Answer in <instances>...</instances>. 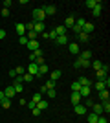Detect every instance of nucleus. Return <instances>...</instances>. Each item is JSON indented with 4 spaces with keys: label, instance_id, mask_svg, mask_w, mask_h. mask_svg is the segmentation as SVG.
Returning a JSON list of instances; mask_svg holds the SVG:
<instances>
[{
    "label": "nucleus",
    "instance_id": "f257e3e1",
    "mask_svg": "<svg viewBox=\"0 0 110 123\" xmlns=\"http://www.w3.org/2000/svg\"><path fill=\"white\" fill-rule=\"evenodd\" d=\"M33 18H35L37 22H44V20H46V13L42 11V7H37V9H33Z\"/></svg>",
    "mask_w": 110,
    "mask_h": 123
},
{
    "label": "nucleus",
    "instance_id": "f03ea898",
    "mask_svg": "<svg viewBox=\"0 0 110 123\" xmlns=\"http://www.w3.org/2000/svg\"><path fill=\"white\" fill-rule=\"evenodd\" d=\"M90 64H92V62L86 61V59H83V57H77V61L73 62V66H75V68H88Z\"/></svg>",
    "mask_w": 110,
    "mask_h": 123
},
{
    "label": "nucleus",
    "instance_id": "7ed1b4c3",
    "mask_svg": "<svg viewBox=\"0 0 110 123\" xmlns=\"http://www.w3.org/2000/svg\"><path fill=\"white\" fill-rule=\"evenodd\" d=\"M28 74H29V75H39V64H37V62H31V64H29V66H28Z\"/></svg>",
    "mask_w": 110,
    "mask_h": 123
},
{
    "label": "nucleus",
    "instance_id": "20e7f679",
    "mask_svg": "<svg viewBox=\"0 0 110 123\" xmlns=\"http://www.w3.org/2000/svg\"><path fill=\"white\" fill-rule=\"evenodd\" d=\"M33 31H35L37 35L44 33V22H33Z\"/></svg>",
    "mask_w": 110,
    "mask_h": 123
},
{
    "label": "nucleus",
    "instance_id": "39448f33",
    "mask_svg": "<svg viewBox=\"0 0 110 123\" xmlns=\"http://www.w3.org/2000/svg\"><path fill=\"white\" fill-rule=\"evenodd\" d=\"M68 51L73 53V55H77L79 53V44L77 42H68Z\"/></svg>",
    "mask_w": 110,
    "mask_h": 123
},
{
    "label": "nucleus",
    "instance_id": "423d86ee",
    "mask_svg": "<svg viewBox=\"0 0 110 123\" xmlns=\"http://www.w3.org/2000/svg\"><path fill=\"white\" fill-rule=\"evenodd\" d=\"M55 42L61 44V46H68V35H59L57 39H55Z\"/></svg>",
    "mask_w": 110,
    "mask_h": 123
},
{
    "label": "nucleus",
    "instance_id": "0eeeda50",
    "mask_svg": "<svg viewBox=\"0 0 110 123\" xmlns=\"http://www.w3.org/2000/svg\"><path fill=\"white\" fill-rule=\"evenodd\" d=\"M73 110H75V114H79V116H84V114H86V107H84V105H81V103H79V105H75V107H73Z\"/></svg>",
    "mask_w": 110,
    "mask_h": 123
},
{
    "label": "nucleus",
    "instance_id": "6e6552de",
    "mask_svg": "<svg viewBox=\"0 0 110 123\" xmlns=\"http://www.w3.org/2000/svg\"><path fill=\"white\" fill-rule=\"evenodd\" d=\"M42 11H44L46 15H55V11H57V7L50 4V6H44V7H42Z\"/></svg>",
    "mask_w": 110,
    "mask_h": 123
},
{
    "label": "nucleus",
    "instance_id": "1a4fd4ad",
    "mask_svg": "<svg viewBox=\"0 0 110 123\" xmlns=\"http://www.w3.org/2000/svg\"><path fill=\"white\" fill-rule=\"evenodd\" d=\"M90 92H92V86H83L79 90V96H81V98H88Z\"/></svg>",
    "mask_w": 110,
    "mask_h": 123
},
{
    "label": "nucleus",
    "instance_id": "9d476101",
    "mask_svg": "<svg viewBox=\"0 0 110 123\" xmlns=\"http://www.w3.org/2000/svg\"><path fill=\"white\" fill-rule=\"evenodd\" d=\"M101 9H103V2H99V0H97V6L92 9V15H94V17H99V15H101Z\"/></svg>",
    "mask_w": 110,
    "mask_h": 123
},
{
    "label": "nucleus",
    "instance_id": "9b49d317",
    "mask_svg": "<svg viewBox=\"0 0 110 123\" xmlns=\"http://www.w3.org/2000/svg\"><path fill=\"white\" fill-rule=\"evenodd\" d=\"M11 86H13L15 94H22V92H24V86H22V83H18V81H15L13 85H11Z\"/></svg>",
    "mask_w": 110,
    "mask_h": 123
},
{
    "label": "nucleus",
    "instance_id": "f8f14e48",
    "mask_svg": "<svg viewBox=\"0 0 110 123\" xmlns=\"http://www.w3.org/2000/svg\"><path fill=\"white\" fill-rule=\"evenodd\" d=\"M108 98H110L108 88H105V90H101V92H99V99H101V103H103V101H108Z\"/></svg>",
    "mask_w": 110,
    "mask_h": 123
},
{
    "label": "nucleus",
    "instance_id": "ddd939ff",
    "mask_svg": "<svg viewBox=\"0 0 110 123\" xmlns=\"http://www.w3.org/2000/svg\"><path fill=\"white\" fill-rule=\"evenodd\" d=\"M70 101H72L73 107H75V105H79V103H81V96H79V92H73L72 98H70Z\"/></svg>",
    "mask_w": 110,
    "mask_h": 123
},
{
    "label": "nucleus",
    "instance_id": "4468645a",
    "mask_svg": "<svg viewBox=\"0 0 110 123\" xmlns=\"http://www.w3.org/2000/svg\"><path fill=\"white\" fill-rule=\"evenodd\" d=\"M83 31L86 33V35H90V33L94 31V24H92V22H84V26H83Z\"/></svg>",
    "mask_w": 110,
    "mask_h": 123
},
{
    "label": "nucleus",
    "instance_id": "2eb2a0df",
    "mask_svg": "<svg viewBox=\"0 0 110 123\" xmlns=\"http://www.w3.org/2000/svg\"><path fill=\"white\" fill-rule=\"evenodd\" d=\"M75 24V17H66V20H64V28H66V30H68V28H72V26Z\"/></svg>",
    "mask_w": 110,
    "mask_h": 123
},
{
    "label": "nucleus",
    "instance_id": "dca6fc26",
    "mask_svg": "<svg viewBox=\"0 0 110 123\" xmlns=\"http://www.w3.org/2000/svg\"><path fill=\"white\" fill-rule=\"evenodd\" d=\"M92 112L97 114V116H101V114H103V107H101V103H95V105H92Z\"/></svg>",
    "mask_w": 110,
    "mask_h": 123
},
{
    "label": "nucleus",
    "instance_id": "f3484780",
    "mask_svg": "<svg viewBox=\"0 0 110 123\" xmlns=\"http://www.w3.org/2000/svg\"><path fill=\"white\" fill-rule=\"evenodd\" d=\"M26 46H28V50H33V51L41 48V46H39V41H28V44H26Z\"/></svg>",
    "mask_w": 110,
    "mask_h": 123
},
{
    "label": "nucleus",
    "instance_id": "a211bd4d",
    "mask_svg": "<svg viewBox=\"0 0 110 123\" xmlns=\"http://www.w3.org/2000/svg\"><path fill=\"white\" fill-rule=\"evenodd\" d=\"M15 30H17V33H18L20 37L26 35V26H24V24H17V26H15Z\"/></svg>",
    "mask_w": 110,
    "mask_h": 123
},
{
    "label": "nucleus",
    "instance_id": "6ab92c4d",
    "mask_svg": "<svg viewBox=\"0 0 110 123\" xmlns=\"http://www.w3.org/2000/svg\"><path fill=\"white\" fill-rule=\"evenodd\" d=\"M4 96H6L7 99L13 98V96H15V90H13V86H7V88H6V90H4Z\"/></svg>",
    "mask_w": 110,
    "mask_h": 123
},
{
    "label": "nucleus",
    "instance_id": "aec40b11",
    "mask_svg": "<svg viewBox=\"0 0 110 123\" xmlns=\"http://www.w3.org/2000/svg\"><path fill=\"white\" fill-rule=\"evenodd\" d=\"M61 75H63V72H61V70H53L52 75H50V79H52V81H57V79H61Z\"/></svg>",
    "mask_w": 110,
    "mask_h": 123
},
{
    "label": "nucleus",
    "instance_id": "412c9836",
    "mask_svg": "<svg viewBox=\"0 0 110 123\" xmlns=\"http://www.w3.org/2000/svg\"><path fill=\"white\" fill-rule=\"evenodd\" d=\"M0 107H2V108H11V99L4 98L2 101H0Z\"/></svg>",
    "mask_w": 110,
    "mask_h": 123
},
{
    "label": "nucleus",
    "instance_id": "4be33fe9",
    "mask_svg": "<svg viewBox=\"0 0 110 123\" xmlns=\"http://www.w3.org/2000/svg\"><path fill=\"white\" fill-rule=\"evenodd\" d=\"M77 81L81 83V86H92V85H90V79H88V77H79Z\"/></svg>",
    "mask_w": 110,
    "mask_h": 123
},
{
    "label": "nucleus",
    "instance_id": "5701e85b",
    "mask_svg": "<svg viewBox=\"0 0 110 123\" xmlns=\"http://www.w3.org/2000/svg\"><path fill=\"white\" fill-rule=\"evenodd\" d=\"M53 31L57 33V37H59V35H66V28H64V26H57Z\"/></svg>",
    "mask_w": 110,
    "mask_h": 123
},
{
    "label": "nucleus",
    "instance_id": "b1692460",
    "mask_svg": "<svg viewBox=\"0 0 110 123\" xmlns=\"http://www.w3.org/2000/svg\"><path fill=\"white\" fill-rule=\"evenodd\" d=\"M97 119H99V116H97V114H88V123H97Z\"/></svg>",
    "mask_w": 110,
    "mask_h": 123
},
{
    "label": "nucleus",
    "instance_id": "393cba45",
    "mask_svg": "<svg viewBox=\"0 0 110 123\" xmlns=\"http://www.w3.org/2000/svg\"><path fill=\"white\" fill-rule=\"evenodd\" d=\"M95 75H97V79H99V81H105V77H106V74H105V72H103V70H101V68H99V70H97V72H95Z\"/></svg>",
    "mask_w": 110,
    "mask_h": 123
},
{
    "label": "nucleus",
    "instance_id": "a878e982",
    "mask_svg": "<svg viewBox=\"0 0 110 123\" xmlns=\"http://www.w3.org/2000/svg\"><path fill=\"white\" fill-rule=\"evenodd\" d=\"M81 88H83V86H81V83H79V81H73L72 83V90H73V92H79Z\"/></svg>",
    "mask_w": 110,
    "mask_h": 123
},
{
    "label": "nucleus",
    "instance_id": "bb28decb",
    "mask_svg": "<svg viewBox=\"0 0 110 123\" xmlns=\"http://www.w3.org/2000/svg\"><path fill=\"white\" fill-rule=\"evenodd\" d=\"M46 107H48V101H44V99H41V101L37 103V108H39V110H44Z\"/></svg>",
    "mask_w": 110,
    "mask_h": 123
},
{
    "label": "nucleus",
    "instance_id": "cd10ccee",
    "mask_svg": "<svg viewBox=\"0 0 110 123\" xmlns=\"http://www.w3.org/2000/svg\"><path fill=\"white\" fill-rule=\"evenodd\" d=\"M101 107H103V112H105V114L110 112V103L108 101H103V103H101Z\"/></svg>",
    "mask_w": 110,
    "mask_h": 123
},
{
    "label": "nucleus",
    "instance_id": "c85d7f7f",
    "mask_svg": "<svg viewBox=\"0 0 110 123\" xmlns=\"http://www.w3.org/2000/svg\"><path fill=\"white\" fill-rule=\"evenodd\" d=\"M105 83H103V81H97V83H95V90H97V92H101V90H105Z\"/></svg>",
    "mask_w": 110,
    "mask_h": 123
},
{
    "label": "nucleus",
    "instance_id": "c756f323",
    "mask_svg": "<svg viewBox=\"0 0 110 123\" xmlns=\"http://www.w3.org/2000/svg\"><path fill=\"white\" fill-rule=\"evenodd\" d=\"M81 57H83V59H86V61H90V57H92V51H90V50H84L83 53H81Z\"/></svg>",
    "mask_w": 110,
    "mask_h": 123
},
{
    "label": "nucleus",
    "instance_id": "7c9ffc66",
    "mask_svg": "<svg viewBox=\"0 0 110 123\" xmlns=\"http://www.w3.org/2000/svg\"><path fill=\"white\" fill-rule=\"evenodd\" d=\"M46 86V90H52V88H55V81H52V79H48V83L44 85Z\"/></svg>",
    "mask_w": 110,
    "mask_h": 123
},
{
    "label": "nucleus",
    "instance_id": "2f4dec72",
    "mask_svg": "<svg viewBox=\"0 0 110 123\" xmlns=\"http://www.w3.org/2000/svg\"><path fill=\"white\" fill-rule=\"evenodd\" d=\"M101 64H103V62H101V61H94V62H92V64H90V66H92V68H94V70H95V72H97V70H99V68H101Z\"/></svg>",
    "mask_w": 110,
    "mask_h": 123
},
{
    "label": "nucleus",
    "instance_id": "473e14b6",
    "mask_svg": "<svg viewBox=\"0 0 110 123\" xmlns=\"http://www.w3.org/2000/svg\"><path fill=\"white\" fill-rule=\"evenodd\" d=\"M46 72H48V66L46 64H41V66H39V75H44Z\"/></svg>",
    "mask_w": 110,
    "mask_h": 123
},
{
    "label": "nucleus",
    "instance_id": "72a5a7b5",
    "mask_svg": "<svg viewBox=\"0 0 110 123\" xmlns=\"http://www.w3.org/2000/svg\"><path fill=\"white\" fill-rule=\"evenodd\" d=\"M22 81H26V83H31L33 81V75H29V74H24V75H22Z\"/></svg>",
    "mask_w": 110,
    "mask_h": 123
},
{
    "label": "nucleus",
    "instance_id": "f704fd0d",
    "mask_svg": "<svg viewBox=\"0 0 110 123\" xmlns=\"http://www.w3.org/2000/svg\"><path fill=\"white\" fill-rule=\"evenodd\" d=\"M86 6H88L90 9H94L95 6H97V0H86Z\"/></svg>",
    "mask_w": 110,
    "mask_h": 123
},
{
    "label": "nucleus",
    "instance_id": "c9c22d12",
    "mask_svg": "<svg viewBox=\"0 0 110 123\" xmlns=\"http://www.w3.org/2000/svg\"><path fill=\"white\" fill-rule=\"evenodd\" d=\"M79 41H81V42H86V41H88V35H86L84 31H81V33H79Z\"/></svg>",
    "mask_w": 110,
    "mask_h": 123
},
{
    "label": "nucleus",
    "instance_id": "e433bc0d",
    "mask_svg": "<svg viewBox=\"0 0 110 123\" xmlns=\"http://www.w3.org/2000/svg\"><path fill=\"white\" fill-rule=\"evenodd\" d=\"M41 94H35V96H33V99H31V103H33V105H35V107H37V103H39V101H41Z\"/></svg>",
    "mask_w": 110,
    "mask_h": 123
},
{
    "label": "nucleus",
    "instance_id": "4c0bfd02",
    "mask_svg": "<svg viewBox=\"0 0 110 123\" xmlns=\"http://www.w3.org/2000/svg\"><path fill=\"white\" fill-rule=\"evenodd\" d=\"M46 33H48V39H52V41L57 39V33H55V31H46Z\"/></svg>",
    "mask_w": 110,
    "mask_h": 123
},
{
    "label": "nucleus",
    "instance_id": "58836bf2",
    "mask_svg": "<svg viewBox=\"0 0 110 123\" xmlns=\"http://www.w3.org/2000/svg\"><path fill=\"white\" fill-rule=\"evenodd\" d=\"M48 92V98H55V96H57V90H55V88H52V90H46Z\"/></svg>",
    "mask_w": 110,
    "mask_h": 123
},
{
    "label": "nucleus",
    "instance_id": "ea45409f",
    "mask_svg": "<svg viewBox=\"0 0 110 123\" xmlns=\"http://www.w3.org/2000/svg\"><path fill=\"white\" fill-rule=\"evenodd\" d=\"M15 72H17V75H24V74H26V70H24L22 66H18V68H15Z\"/></svg>",
    "mask_w": 110,
    "mask_h": 123
},
{
    "label": "nucleus",
    "instance_id": "a19ab883",
    "mask_svg": "<svg viewBox=\"0 0 110 123\" xmlns=\"http://www.w3.org/2000/svg\"><path fill=\"white\" fill-rule=\"evenodd\" d=\"M18 41H20V44H24V46H26V44H28V37L24 35V37H20V39H18Z\"/></svg>",
    "mask_w": 110,
    "mask_h": 123
},
{
    "label": "nucleus",
    "instance_id": "79ce46f5",
    "mask_svg": "<svg viewBox=\"0 0 110 123\" xmlns=\"http://www.w3.org/2000/svg\"><path fill=\"white\" fill-rule=\"evenodd\" d=\"M101 70H103V72H105V74H108L110 66H108V64H101Z\"/></svg>",
    "mask_w": 110,
    "mask_h": 123
},
{
    "label": "nucleus",
    "instance_id": "37998d69",
    "mask_svg": "<svg viewBox=\"0 0 110 123\" xmlns=\"http://www.w3.org/2000/svg\"><path fill=\"white\" fill-rule=\"evenodd\" d=\"M97 123H108V121H106V118L103 116V114H101V116H99V119H97Z\"/></svg>",
    "mask_w": 110,
    "mask_h": 123
},
{
    "label": "nucleus",
    "instance_id": "c03bdc74",
    "mask_svg": "<svg viewBox=\"0 0 110 123\" xmlns=\"http://www.w3.org/2000/svg\"><path fill=\"white\" fill-rule=\"evenodd\" d=\"M31 112H33V116H39V114H41V112H42V110H39V108H37V107H35V108H31Z\"/></svg>",
    "mask_w": 110,
    "mask_h": 123
},
{
    "label": "nucleus",
    "instance_id": "a18cd8bd",
    "mask_svg": "<svg viewBox=\"0 0 110 123\" xmlns=\"http://www.w3.org/2000/svg\"><path fill=\"white\" fill-rule=\"evenodd\" d=\"M7 15H9V9H6V7H4V9H2V17H7Z\"/></svg>",
    "mask_w": 110,
    "mask_h": 123
},
{
    "label": "nucleus",
    "instance_id": "49530a36",
    "mask_svg": "<svg viewBox=\"0 0 110 123\" xmlns=\"http://www.w3.org/2000/svg\"><path fill=\"white\" fill-rule=\"evenodd\" d=\"M9 6H11V0H6V2H4V7H6V9H7Z\"/></svg>",
    "mask_w": 110,
    "mask_h": 123
},
{
    "label": "nucleus",
    "instance_id": "de8ad7c7",
    "mask_svg": "<svg viewBox=\"0 0 110 123\" xmlns=\"http://www.w3.org/2000/svg\"><path fill=\"white\" fill-rule=\"evenodd\" d=\"M4 37H6V31H4V30H0V41H2Z\"/></svg>",
    "mask_w": 110,
    "mask_h": 123
},
{
    "label": "nucleus",
    "instance_id": "09e8293b",
    "mask_svg": "<svg viewBox=\"0 0 110 123\" xmlns=\"http://www.w3.org/2000/svg\"><path fill=\"white\" fill-rule=\"evenodd\" d=\"M4 98H6V96H4V90H0V101H2Z\"/></svg>",
    "mask_w": 110,
    "mask_h": 123
}]
</instances>
